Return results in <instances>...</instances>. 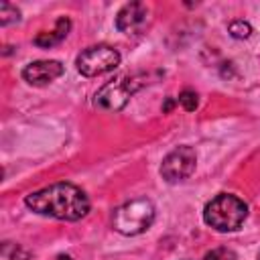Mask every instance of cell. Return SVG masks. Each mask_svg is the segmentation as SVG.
I'll use <instances>...</instances> for the list:
<instances>
[{"label":"cell","instance_id":"14","mask_svg":"<svg viewBox=\"0 0 260 260\" xmlns=\"http://www.w3.org/2000/svg\"><path fill=\"white\" fill-rule=\"evenodd\" d=\"M203 260H236V254L232 250H225V248H217V250H211L203 256Z\"/></svg>","mask_w":260,"mask_h":260},{"label":"cell","instance_id":"10","mask_svg":"<svg viewBox=\"0 0 260 260\" xmlns=\"http://www.w3.org/2000/svg\"><path fill=\"white\" fill-rule=\"evenodd\" d=\"M0 260H28V252L18 244L4 242L0 248Z\"/></svg>","mask_w":260,"mask_h":260},{"label":"cell","instance_id":"2","mask_svg":"<svg viewBox=\"0 0 260 260\" xmlns=\"http://www.w3.org/2000/svg\"><path fill=\"white\" fill-rule=\"evenodd\" d=\"M248 215V205L230 193L215 195L203 209V219L217 232H234L238 230Z\"/></svg>","mask_w":260,"mask_h":260},{"label":"cell","instance_id":"12","mask_svg":"<svg viewBox=\"0 0 260 260\" xmlns=\"http://www.w3.org/2000/svg\"><path fill=\"white\" fill-rule=\"evenodd\" d=\"M179 104H181L187 112H193V110L197 108V104H199L197 93H195L193 89H183V91L179 93Z\"/></svg>","mask_w":260,"mask_h":260},{"label":"cell","instance_id":"16","mask_svg":"<svg viewBox=\"0 0 260 260\" xmlns=\"http://www.w3.org/2000/svg\"><path fill=\"white\" fill-rule=\"evenodd\" d=\"M258 260H260V254H258Z\"/></svg>","mask_w":260,"mask_h":260},{"label":"cell","instance_id":"11","mask_svg":"<svg viewBox=\"0 0 260 260\" xmlns=\"http://www.w3.org/2000/svg\"><path fill=\"white\" fill-rule=\"evenodd\" d=\"M18 18H20V12H18L16 6L8 4V2H2V4H0V24H2V26L10 24V22H16Z\"/></svg>","mask_w":260,"mask_h":260},{"label":"cell","instance_id":"1","mask_svg":"<svg viewBox=\"0 0 260 260\" xmlns=\"http://www.w3.org/2000/svg\"><path fill=\"white\" fill-rule=\"evenodd\" d=\"M26 207L41 215H51L65 221H75L87 215L89 199L87 195L71 183H55L24 197Z\"/></svg>","mask_w":260,"mask_h":260},{"label":"cell","instance_id":"9","mask_svg":"<svg viewBox=\"0 0 260 260\" xmlns=\"http://www.w3.org/2000/svg\"><path fill=\"white\" fill-rule=\"evenodd\" d=\"M69 28H71L69 18L61 16V18L57 20V24H55L53 30H45V32H39V35L35 37V45H37V47H43V49H49V47H53V45H59V43L67 37Z\"/></svg>","mask_w":260,"mask_h":260},{"label":"cell","instance_id":"5","mask_svg":"<svg viewBox=\"0 0 260 260\" xmlns=\"http://www.w3.org/2000/svg\"><path fill=\"white\" fill-rule=\"evenodd\" d=\"M136 87H138V83H136L134 75H122L114 81H108L95 93V106L102 110H108V112L122 110L128 104L130 95L136 91Z\"/></svg>","mask_w":260,"mask_h":260},{"label":"cell","instance_id":"7","mask_svg":"<svg viewBox=\"0 0 260 260\" xmlns=\"http://www.w3.org/2000/svg\"><path fill=\"white\" fill-rule=\"evenodd\" d=\"M148 24V8L142 2L124 4L116 16V26L124 35H140Z\"/></svg>","mask_w":260,"mask_h":260},{"label":"cell","instance_id":"8","mask_svg":"<svg viewBox=\"0 0 260 260\" xmlns=\"http://www.w3.org/2000/svg\"><path fill=\"white\" fill-rule=\"evenodd\" d=\"M59 75H63V65L59 61H35L22 69V77L30 85H47Z\"/></svg>","mask_w":260,"mask_h":260},{"label":"cell","instance_id":"4","mask_svg":"<svg viewBox=\"0 0 260 260\" xmlns=\"http://www.w3.org/2000/svg\"><path fill=\"white\" fill-rule=\"evenodd\" d=\"M120 63V53L110 45H93L77 55V71L85 77H95L112 71Z\"/></svg>","mask_w":260,"mask_h":260},{"label":"cell","instance_id":"15","mask_svg":"<svg viewBox=\"0 0 260 260\" xmlns=\"http://www.w3.org/2000/svg\"><path fill=\"white\" fill-rule=\"evenodd\" d=\"M171 108H173V100H167V104H165V108H162V110H165V112H169Z\"/></svg>","mask_w":260,"mask_h":260},{"label":"cell","instance_id":"3","mask_svg":"<svg viewBox=\"0 0 260 260\" xmlns=\"http://www.w3.org/2000/svg\"><path fill=\"white\" fill-rule=\"evenodd\" d=\"M154 219V205L148 199H134L114 211V230L124 236H138L150 228Z\"/></svg>","mask_w":260,"mask_h":260},{"label":"cell","instance_id":"6","mask_svg":"<svg viewBox=\"0 0 260 260\" xmlns=\"http://www.w3.org/2000/svg\"><path fill=\"white\" fill-rule=\"evenodd\" d=\"M195 162H197V156L191 146H177L162 158L160 175L167 183H179L193 173Z\"/></svg>","mask_w":260,"mask_h":260},{"label":"cell","instance_id":"13","mask_svg":"<svg viewBox=\"0 0 260 260\" xmlns=\"http://www.w3.org/2000/svg\"><path fill=\"white\" fill-rule=\"evenodd\" d=\"M230 32H232V37H236V39H246V37L252 32V28H250V24L244 22V20H234V22L230 24Z\"/></svg>","mask_w":260,"mask_h":260}]
</instances>
